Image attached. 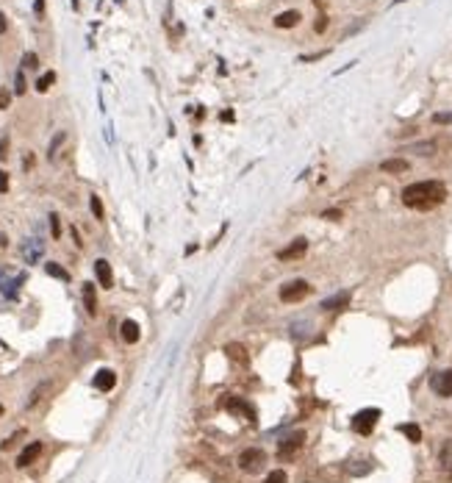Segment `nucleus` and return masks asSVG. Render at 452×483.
<instances>
[{
  "instance_id": "obj_1",
  "label": "nucleus",
  "mask_w": 452,
  "mask_h": 483,
  "mask_svg": "<svg viewBox=\"0 0 452 483\" xmlns=\"http://www.w3.org/2000/svg\"><path fill=\"white\" fill-rule=\"evenodd\" d=\"M447 200V186L438 181H422L410 183L402 189V203L410 208H433Z\"/></svg>"
},
{
  "instance_id": "obj_2",
  "label": "nucleus",
  "mask_w": 452,
  "mask_h": 483,
  "mask_svg": "<svg viewBox=\"0 0 452 483\" xmlns=\"http://www.w3.org/2000/svg\"><path fill=\"white\" fill-rule=\"evenodd\" d=\"M377 419H380V408H364V411H358L352 417V431L361 433V436H369L375 431Z\"/></svg>"
},
{
  "instance_id": "obj_3",
  "label": "nucleus",
  "mask_w": 452,
  "mask_h": 483,
  "mask_svg": "<svg viewBox=\"0 0 452 483\" xmlns=\"http://www.w3.org/2000/svg\"><path fill=\"white\" fill-rule=\"evenodd\" d=\"M308 292H311V286H308L305 281H291V284H286L280 289V300L283 303H300Z\"/></svg>"
},
{
  "instance_id": "obj_4",
  "label": "nucleus",
  "mask_w": 452,
  "mask_h": 483,
  "mask_svg": "<svg viewBox=\"0 0 452 483\" xmlns=\"http://www.w3.org/2000/svg\"><path fill=\"white\" fill-rule=\"evenodd\" d=\"M264 450H258V447H247L244 453L239 456V466L244 469V472H256L258 466L264 464Z\"/></svg>"
},
{
  "instance_id": "obj_5",
  "label": "nucleus",
  "mask_w": 452,
  "mask_h": 483,
  "mask_svg": "<svg viewBox=\"0 0 452 483\" xmlns=\"http://www.w3.org/2000/svg\"><path fill=\"white\" fill-rule=\"evenodd\" d=\"M20 250H22V259H25L28 264H36V261L44 256V242L42 239H25Z\"/></svg>"
},
{
  "instance_id": "obj_6",
  "label": "nucleus",
  "mask_w": 452,
  "mask_h": 483,
  "mask_svg": "<svg viewBox=\"0 0 452 483\" xmlns=\"http://www.w3.org/2000/svg\"><path fill=\"white\" fill-rule=\"evenodd\" d=\"M305 250H308V242H305V239H294V242L289 244V247H283V250L278 253V259H280V261L302 259V256H305Z\"/></svg>"
},
{
  "instance_id": "obj_7",
  "label": "nucleus",
  "mask_w": 452,
  "mask_h": 483,
  "mask_svg": "<svg viewBox=\"0 0 452 483\" xmlns=\"http://www.w3.org/2000/svg\"><path fill=\"white\" fill-rule=\"evenodd\" d=\"M94 275H97V281H100L103 289H111V286H114V272H111V264L106 259L94 261Z\"/></svg>"
},
{
  "instance_id": "obj_8",
  "label": "nucleus",
  "mask_w": 452,
  "mask_h": 483,
  "mask_svg": "<svg viewBox=\"0 0 452 483\" xmlns=\"http://www.w3.org/2000/svg\"><path fill=\"white\" fill-rule=\"evenodd\" d=\"M302 441H305V436H302V433H294V436H289L286 441H280V447H278V458H291L300 447H302Z\"/></svg>"
},
{
  "instance_id": "obj_9",
  "label": "nucleus",
  "mask_w": 452,
  "mask_h": 483,
  "mask_svg": "<svg viewBox=\"0 0 452 483\" xmlns=\"http://www.w3.org/2000/svg\"><path fill=\"white\" fill-rule=\"evenodd\" d=\"M347 303H350V292H339V294H333V297H324L319 308L322 311H342V308H347Z\"/></svg>"
},
{
  "instance_id": "obj_10",
  "label": "nucleus",
  "mask_w": 452,
  "mask_h": 483,
  "mask_svg": "<svg viewBox=\"0 0 452 483\" xmlns=\"http://www.w3.org/2000/svg\"><path fill=\"white\" fill-rule=\"evenodd\" d=\"M433 389H435V395H441V397H452V372H441V375H435L433 380Z\"/></svg>"
},
{
  "instance_id": "obj_11",
  "label": "nucleus",
  "mask_w": 452,
  "mask_h": 483,
  "mask_svg": "<svg viewBox=\"0 0 452 483\" xmlns=\"http://www.w3.org/2000/svg\"><path fill=\"white\" fill-rule=\"evenodd\" d=\"M39 453H42V441H31L22 453L17 456V466H28V464H34L36 458H39Z\"/></svg>"
},
{
  "instance_id": "obj_12",
  "label": "nucleus",
  "mask_w": 452,
  "mask_h": 483,
  "mask_svg": "<svg viewBox=\"0 0 452 483\" xmlns=\"http://www.w3.org/2000/svg\"><path fill=\"white\" fill-rule=\"evenodd\" d=\"M81 294H84V308L89 317L97 314V294H94V284H84L81 286Z\"/></svg>"
},
{
  "instance_id": "obj_13",
  "label": "nucleus",
  "mask_w": 452,
  "mask_h": 483,
  "mask_svg": "<svg viewBox=\"0 0 452 483\" xmlns=\"http://www.w3.org/2000/svg\"><path fill=\"white\" fill-rule=\"evenodd\" d=\"M94 386L100 389V392H111V389L117 386V375H114V370H100L97 375H94Z\"/></svg>"
},
{
  "instance_id": "obj_14",
  "label": "nucleus",
  "mask_w": 452,
  "mask_h": 483,
  "mask_svg": "<svg viewBox=\"0 0 452 483\" xmlns=\"http://www.w3.org/2000/svg\"><path fill=\"white\" fill-rule=\"evenodd\" d=\"M120 336L128 342V345H136L139 342V336H142V330H139V325L133 322V319H125L120 325Z\"/></svg>"
},
{
  "instance_id": "obj_15",
  "label": "nucleus",
  "mask_w": 452,
  "mask_h": 483,
  "mask_svg": "<svg viewBox=\"0 0 452 483\" xmlns=\"http://www.w3.org/2000/svg\"><path fill=\"white\" fill-rule=\"evenodd\" d=\"M408 161L405 158H386V161H380V170L383 173H391V175H400V173H408Z\"/></svg>"
},
{
  "instance_id": "obj_16",
  "label": "nucleus",
  "mask_w": 452,
  "mask_h": 483,
  "mask_svg": "<svg viewBox=\"0 0 452 483\" xmlns=\"http://www.w3.org/2000/svg\"><path fill=\"white\" fill-rule=\"evenodd\" d=\"M300 20H302V17H300V11H283V14H278V17H275V25H278V28H294Z\"/></svg>"
},
{
  "instance_id": "obj_17",
  "label": "nucleus",
  "mask_w": 452,
  "mask_h": 483,
  "mask_svg": "<svg viewBox=\"0 0 452 483\" xmlns=\"http://www.w3.org/2000/svg\"><path fill=\"white\" fill-rule=\"evenodd\" d=\"M397 431H400L408 441H413V444H416V441H422V428H419V425H413V422L397 425Z\"/></svg>"
},
{
  "instance_id": "obj_18",
  "label": "nucleus",
  "mask_w": 452,
  "mask_h": 483,
  "mask_svg": "<svg viewBox=\"0 0 452 483\" xmlns=\"http://www.w3.org/2000/svg\"><path fill=\"white\" fill-rule=\"evenodd\" d=\"M228 408H231L233 414H244V417L250 419V422L256 419V408L250 406V403H241V400H231V403H228Z\"/></svg>"
},
{
  "instance_id": "obj_19",
  "label": "nucleus",
  "mask_w": 452,
  "mask_h": 483,
  "mask_svg": "<svg viewBox=\"0 0 452 483\" xmlns=\"http://www.w3.org/2000/svg\"><path fill=\"white\" fill-rule=\"evenodd\" d=\"M405 153H416V155H433V153H435V142H416V145L405 147Z\"/></svg>"
},
{
  "instance_id": "obj_20",
  "label": "nucleus",
  "mask_w": 452,
  "mask_h": 483,
  "mask_svg": "<svg viewBox=\"0 0 452 483\" xmlns=\"http://www.w3.org/2000/svg\"><path fill=\"white\" fill-rule=\"evenodd\" d=\"M228 350V355H231L233 361H239V364H247V355H244V347L241 345H228L225 347Z\"/></svg>"
},
{
  "instance_id": "obj_21",
  "label": "nucleus",
  "mask_w": 452,
  "mask_h": 483,
  "mask_svg": "<svg viewBox=\"0 0 452 483\" xmlns=\"http://www.w3.org/2000/svg\"><path fill=\"white\" fill-rule=\"evenodd\" d=\"M44 269H47V275H53V278H59V281H69V272L64 267H59V264H44Z\"/></svg>"
},
{
  "instance_id": "obj_22",
  "label": "nucleus",
  "mask_w": 452,
  "mask_h": 483,
  "mask_svg": "<svg viewBox=\"0 0 452 483\" xmlns=\"http://www.w3.org/2000/svg\"><path fill=\"white\" fill-rule=\"evenodd\" d=\"M53 84H56V72L50 69V72H44V75L39 78V81H36V89H39V92H47V89H50Z\"/></svg>"
},
{
  "instance_id": "obj_23",
  "label": "nucleus",
  "mask_w": 452,
  "mask_h": 483,
  "mask_svg": "<svg viewBox=\"0 0 452 483\" xmlns=\"http://www.w3.org/2000/svg\"><path fill=\"white\" fill-rule=\"evenodd\" d=\"M89 208H92V214L97 217V220H103V203H100V198H97V195H92V198H89Z\"/></svg>"
},
{
  "instance_id": "obj_24",
  "label": "nucleus",
  "mask_w": 452,
  "mask_h": 483,
  "mask_svg": "<svg viewBox=\"0 0 452 483\" xmlns=\"http://www.w3.org/2000/svg\"><path fill=\"white\" fill-rule=\"evenodd\" d=\"M264 483H286V472H283V469H272V472L264 478Z\"/></svg>"
},
{
  "instance_id": "obj_25",
  "label": "nucleus",
  "mask_w": 452,
  "mask_h": 483,
  "mask_svg": "<svg viewBox=\"0 0 452 483\" xmlns=\"http://www.w3.org/2000/svg\"><path fill=\"white\" fill-rule=\"evenodd\" d=\"M433 122H435V125H452V111H438V114H433Z\"/></svg>"
},
{
  "instance_id": "obj_26",
  "label": "nucleus",
  "mask_w": 452,
  "mask_h": 483,
  "mask_svg": "<svg viewBox=\"0 0 452 483\" xmlns=\"http://www.w3.org/2000/svg\"><path fill=\"white\" fill-rule=\"evenodd\" d=\"M36 64H39V59H36V53H25V56H22V67H28V69H36Z\"/></svg>"
},
{
  "instance_id": "obj_27",
  "label": "nucleus",
  "mask_w": 452,
  "mask_h": 483,
  "mask_svg": "<svg viewBox=\"0 0 452 483\" xmlns=\"http://www.w3.org/2000/svg\"><path fill=\"white\" fill-rule=\"evenodd\" d=\"M14 92L25 95V78H22V72H17V78H14Z\"/></svg>"
},
{
  "instance_id": "obj_28",
  "label": "nucleus",
  "mask_w": 452,
  "mask_h": 483,
  "mask_svg": "<svg viewBox=\"0 0 452 483\" xmlns=\"http://www.w3.org/2000/svg\"><path fill=\"white\" fill-rule=\"evenodd\" d=\"M9 103H11L9 89H3V87H0V109H9Z\"/></svg>"
},
{
  "instance_id": "obj_29",
  "label": "nucleus",
  "mask_w": 452,
  "mask_h": 483,
  "mask_svg": "<svg viewBox=\"0 0 452 483\" xmlns=\"http://www.w3.org/2000/svg\"><path fill=\"white\" fill-rule=\"evenodd\" d=\"M61 142H64V131H59V136H56V139L50 142V158L56 155V150H59V145H61Z\"/></svg>"
},
{
  "instance_id": "obj_30",
  "label": "nucleus",
  "mask_w": 452,
  "mask_h": 483,
  "mask_svg": "<svg viewBox=\"0 0 452 483\" xmlns=\"http://www.w3.org/2000/svg\"><path fill=\"white\" fill-rule=\"evenodd\" d=\"M322 220H342V211L339 208H327V211H322Z\"/></svg>"
},
{
  "instance_id": "obj_31",
  "label": "nucleus",
  "mask_w": 452,
  "mask_h": 483,
  "mask_svg": "<svg viewBox=\"0 0 452 483\" xmlns=\"http://www.w3.org/2000/svg\"><path fill=\"white\" fill-rule=\"evenodd\" d=\"M50 231H53V236H59L61 233V225H59V217L56 214H50Z\"/></svg>"
},
{
  "instance_id": "obj_32",
  "label": "nucleus",
  "mask_w": 452,
  "mask_h": 483,
  "mask_svg": "<svg viewBox=\"0 0 452 483\" xmlns=\"http://www.w3.org/2000/svg\"><path fill=\"white\" fill-rule=\"evenodd\" d=\"M9 155V139H0V161Z\"/></svg>"
},
{
  "instance_id": "obj_33",
  "label": "nucleus",
  "mask_w": 452,
  "mask_h": 483,
  "mask_svg": "<svg viewBox=\"0 0 452 483\" xmlns=\"http://www.w3.org/2000/svg\"><path fill=\"white\" fill-rule=\"evenodd\" d=\"M9 189V173H0V192Z\"/></svg>"
},
{
  "instance_id": "obj_34",
  "label": "nucleus",
  "mask_w": 452,
  "mask_h": 483,
  "mask_svg": "<svg viewBox=\"0 0 452 483\" xmlns=\"http://www.w3.org/2000/svg\"><path fill=\"white\" fill-rule=\"evenodd\" d=\"M324 28H327V17H319L316 20V34H322Z\"/></svg>"
},
{
  "instance_id": "obj_35",
  "label": "nucleus",
  "mask_w": 452,
  "mask_h": 483,
  "mask_svg": "<svg viewBox=\"0 0 452 483\" xmlns=\"http://www.w3.org/2000/svg\"><path fill=\"white\" fill-rule=\"evenodd\" d=\"M233 120V111H222V122H231Z\"/></svg>"
},
{
  "instance_id": "obj_36",
  "label": "nucleus",
  "mask_w": 452,
  "mask_h": 483,
  "mask_svg": "<svg viewBox=\"0 0 452 483\" xmlns=\"http://www.w3.org/2000/svg\"><path fill=\"white\" fill-rule=\"evenodd\" d=\"M34 9L39 11V14H42V9H44V0H36V6H34Z\"/></svg>"
},
{
  "instance_id": "obj_37",
  "label": "nucleus",
  "mask_w": 452,
  "mask_h": 483,
  "mask_svg": "<svg viewBox=\"0 0 452 483\" xmlns=\"http://www.w3.org/2000/svg\"><path fill=\"white\" fill-rule=\"evenodd\" d=\"M0 414H3V406H0Z\"/></svg>"
}]
</instances>
